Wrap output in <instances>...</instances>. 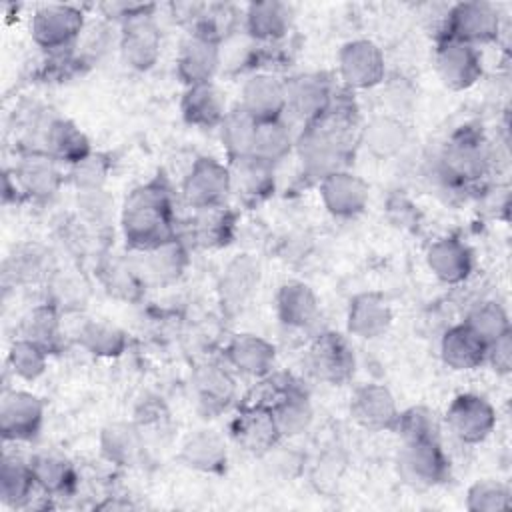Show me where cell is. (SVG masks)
<instances>
[{
    "instance_id": "obj_45",
    "label": "cell",
    "mask_w": 512,
    "mask_h": 512,
    "mask_svg": "<svg viewBox=\"0 0 512 512\" xmlns=\"http://www.w3.org/2000/svg\"><path fill=\"white\" fill-rule=\"evenodd\" d=\"M486 344L498 340L500 336H504L506 332H510V320H508V312L504 310L502 304L494 302V300H486L476 304L466 320H464Z\"/></svg>"
},
{
    "instance_id": "obj_22",
    "label": "cell",
    "mask_w": 512,
    "mask_h": 512,
    "mask_svg": "<svg viewBox=\"0 0 512 512\" xmlns=\"http://www.w3.org/2000/svg\"><path fill=\"white\" fill-rule=\"evenodd\" d=\"M266 406L272 410L278 432L282 438H294L306 432L312 424L314 410L308 394L296 384H282L274 388L270 402Z\"/></svg>"
},
{
    "instance_id": "obj_20",
    "label": "cell",
    "mask_w": 512,
    "mask_h": 512,
    "mask_svg": "<svg viewBox=\"0 0 512 512\" xmlns=\"http://www.w3.org/2000/svg\"><path fill=\"white\" fill-rule=\"evenodd\" d=\"M392 308L380 292L356 294L346 312L348 332L362 340H376L392 326Z\"/></svg>"
},
{
    "instance_id": "obj_30",
    "label": "cell",
    "mask_w": 512,
    "mask_h": 512,
    "mask_svg": "<svg viewBox=\"0 0 512 512\" xmlns=\"http://www.w3.org/2000/svg\"><path fill=\"white\" fill-rule=\"evenodd\" d=\"M320 304L314 290L300 282L288 280L276 292V314L288 328H308L318 318Z\"/></svg>"
},
{
    "instance_id": "obj_26",
    "label": "cell",
    "mask_w": 512,
    "mask_h": 512,
    "mask_svg": "<svg viewBox=\"0 0 512 512\" xmlns=\"http://www.w3.org/2000/svg\"><path fill=\"white\" fill-rule=\"evenodd\" d=\"M488 344L466 324L448 328L440 340L442 362L458 372L474 370L486 362Z\"/></svg>"
},
{
    "instance_id": "obj_42",
    "label": "cell",
    "mask_w": 512,
    "mask_h": 512,
    "mask_svg": "<svg viewBox=\"0 0 512 512\" xmlns=\"http://www.w3.org/2000/svg\"><path fill=\"white\" fill-rule=\"evenodd\" d=\"M218 130H220V140H222V146L226 148L228 160L248 156L252 152L256 120L248 112H244L240 106L226 112Z\"/></svg>"
},
{
    "instance_id": "obj_43",
    "label": "cell",
    "mask_w": 512,
    "mask_h": 512,
    "mask_svg": "<svg viewBox=\"0 0 512 512\" xmlns=\"http://www.w3.org/2000/svg\"><path fill=\"white\" fill-rule=\"evenodd\" d=\"M402 442L440 440V422L436 412L426 406H410L398 414L394 430Z\"/></svg>"
},
{
    "instance_id": "obj_35",
    "label": "cell",
    "mask_w": 512,
    "mask_h": 512,
    "mask_svg": "<svg viewBox=\"0 0 512 512\" xmlns=\"http://www.w3.org/2000/svg\"><path fill=\"white\" fill-rule=\"evenodd\" d=\"M40 490L30 466V460L4 454L0 468V500L10 508L30 506L34 492Z\"/></svg>"
},
{
    "instance_id": "obj_28",
    "label": "cell",
    "mask_w": 512,
    "mask_h": 512,
    "mask_svg": "<svg viewBox=\"0 0 512 512\" xmlns=\"http://www.w3.org/2000/svg\"><path fill=\"white\" fill-rule=\"evenodd\" d=\"M180 460L196 472L220 474L228 464L226 442L216 430H196L182 442Z\"/></svg>"
},
{
    "instance_id": "obj_14",
    "label": "cell",
    "mask_w": 512,
    "mask_h": 512,
    "mask_svg": "<svg viewBox=\"0 0 512 512\" xmlns=\"http://www.w3.org/2000/svg\"><path fill=\"white\" fill-rule=\"evenodd\" d=\"M318 188L324 208L336 218H354L362 214L370 198L366 180L346 168L324 176L318 182Z\"/></svg>"
},
{
    "instance_id": "obj_1",
    "label": "cell",
    "mask_w": 512,
    "mask_h": 512,
    "mask_svg": "<svg viewBox=\"0 0 512 512\" xmlns=\"http://www.w3.org/2000/svg\"><path fill=\"white\" fill-rule=\"evenodd\" d=\"M120 224L128 246L136 252L176 238L172 190L162 176L136 186L124 200Z\"/></svg>"
},
{
    "instance_id": "obj_33",
    "label": "cell",
    "mask_w": 512,
    "mask_h": 512,
    "mask_svg": "<svg viewBox=\"0 0 512 512\" xmlns=\"http://www.w3.org/2000/svg\"><path fill=\"white\" fill-rule=\"evenodd\" d=\"M292 26V8L286 2L262 0L246 8V30L250 38L260 42H276L288 34Z\"/></svg>"
},
{
    "instance_id": "obj_36",
    "label": "cell",
    "mask_w": 512,
    "mask_h": 512,
    "mask_svg": "<svg viewBox=\"0 0 512 512\" xmlns=\"http://www.w3.org/2000/svg\"><path fill=\"white\" fill-rule=\"evenodd\" d=\"M30 466L40 492L46 496H66L76 486L72 462L58 452H40L30 458Z\"/></svg>"
},
{
    "instance_id": "obj_50",
    "label": "cell",
    "mask_w": 512,
    "mask_h": 512,
    "mask_svg": "<svg viewBox=\"0 0 512 512\" xmlns=\"http://www.w3.org/2000/svg\"><path fill=\"white\" fill-rule=\"evenodd\" d=\"M486 362L500 376H508L512 372V330L488 344Z\"/></svg>"
},
{
    "instance_id": "obj_3",
    "label": "cell",
    "mask_w": 512,
    "mask_h": 512,
    "mask_svg": "<svg viewBox=\"0 0 512 512\" xmlns=\"http://www.w3.org/2000/svg\"><path fill=\"white\" fill-rule=\"evenodd\" d=\"M84 26L80 8L72 4H44L32 16L30 34L40 48L60 54L80 40Z\"/></svg>"
},
{
    "instance_id": "obj_7",
    "label": "cell",
    "mask_w": 512,
    "mask_h": 512,
    "mask_svg": "<svg viewBox=\"0 0 512 512\" xmlns=\"http://www.w3.org/2000/svg\"><path fill=\"white\" fill-rule=\"evenodd\" d=\"M230 192L228 164H222L212 156L196 158L182 182V196L194 210L220 206Z\"/></svg>"
},
{
    "instance_id": "obj_29",
    "label": "cell",
    "mask_w": 512,
    "mask_h": 512,
    "mask_svg": "<svg viewBox=\"0 0 512 512\" xmlns=\"http://www.w3.org/2000/svg\"><path fill=\"white\" fill-rule=\"evenodd\" d=\"M146 438L134 422H110L100 430V452L116 466H134L142 460Z\"/></svg>"
},
{
    "instance_id": "obj_5",
    "label": "cell",
    "mask_w": 512,
    "mask_h": 512,
    "mask_svg": "<svg viewBox=\"0 0 512 512\" xmlns=\"http://www.w3.org/2000/svg\"><path fill=\"white\" fill-rule=\"evenodd\" d=\"M308 370L322 382L332 386L346 384L356 370V356L346 340L338 332L318 334L306 354Z\"/></svg>"
},
{
    "instance_id": "obj_34",
    "label": "cell",
    "mask_w": 512,
    "mask_h": 512,
    "mask_svg": "<svg viewBox=\"0 0 512 512\" xmlns=\"http://www.w3.org/2000/svg\"><path fill=\"white\" fill-rule=\"evenodd\" d=\"M44 144V152L50 154L58 164L74 166L76 162L92 154L90 140L86 138V134L66 118H56L48 124Z\"/></svg>"
},
{
    "instance_id": "obj_10",
    "label": "cell",
    "mask_w": 512,
    "mask_h": 512,
    "mask_svg": "<svg viewBox=\"0 0 512 512\" xmlns=\"http://www.w3.org/2000/svg\"><path fill=\"white\" fill-rule=\"evenodd\" d=\"M434 66L442 84L450 90H468L482 76V56L476 46L442 38L434 50Z\"/></svg>"
},
{
    "instance_id": "obj_17",
    "label": "cell",
    "mask_w": 512,
    "mask_h": 512,
    "mask_svg": "<svg viewBox=\"0 0 512 512\" xmlns=\"http://www.w3.org/2000/svg\"><path fill=\"white\" fill-rule=\"evenodd\" d=\"M160 44V30L148 12L122 24L120 56L128 68L138 72L150 70L160 58Z\"/></svg>"
},
{
    "instance_id": "obj_27",
    "label": "cell",
    "mask_w": 512,
    "mask_h": 512,
    "mask_svg": "<svg viewBox=\"0 0 512 512\" xmlns=\"http://www.w3.org/2000/svg\"><path fill=\"white\" fill-rule=\"evenodd\" d=\"M182 118L190 126L218 128L226 116V98L214 82L190 86L180 100Z\"/></svg>"
},
{
    "instance_id": "obj_16",
    "label": "cell",
    "mask_w": 512,
    "mask_h": 512,
    "mask_svg": "<svg viewBox=\"0 0 512 512\" xmlns=\"http://www.w3.org/2000/svg\"><path fill=\"white\" fill-rule=\"evenodd\" d=\"M232 438L242 450L254 456H264L282 440L272 410L262 402L246 404L240 410L232 420Z\"/></svg>"
},
{
    "instance_id": "obj_37",
    "label": "cell",
    "mask_w": 512,
    "mask_h": 512,
    "mask_svg": "<svg viewBox=\"0 0 512 512\" xmlns=\"http://www.w3.org/2000/svg\"><path fill=\"white\" fill-rule=\"evenodd\" d=\"M236 226V216L224 204L196 210L190 220V236L194 244L204 248L226 246L232 240Z\"/></svg>"
},
{
    "instance_id": "obj_8",
    "label": "cell",
    "mask_w": 512,
    "mask_h": 512,
    "mask_svg": "<svg viewBox=\"0 0 512 512\" xmlns=\"http://www.w3.org/2000/svg\"><path fill=\"white\" fill-rule=\"evenodd\" d=\"M44 402L26 390H4L0 400V432L6 442L34 440L44 424Z\"/></svg>"
},
{
    "instance_id": "obj_4",
    "label": "cell",
    "mask_w": 512,
    "mask_h": 512,
    "mask_svg": "<svg viewBox=\"0 0 512 512\" xmlns=\"http://www.w3.org/2000/svg\"><path fill=\"white\" fill-rule=\"evenodd\" d=\"M396 468L400 478L416 488H432L450 478V460L440 440L402 442Z\"/></svg>"
},
{
    "instance_id": "obj_18",
    "label": "cell",
    "mask_w": 512,
    "mask_h": 512,
    "mask_svg": "<svg viewBox=\"0 0 512 512\" xmlns=\"http://www.w3.org/2000/svg\"><path fill=\"white\" fill-rule=\"evenodd\" d=\"M240 108L256 122L284 118L286 112V82L274 74H254L242 86Z\"/></svg>"
},
{
    "instance_id": "obj_19",
    "label": "cell",
    "mask_w": 512,
    "mask_h": 512,
    "mask_svg": "<svg viewBox=\"0 0 512 512\" xmlns=\"http://www.w3.org/2000/svg\"><path fill=\"white\" fill-rule=\"evenodd\" d=\"M230 188L248 204H258L272 196L276 178L274 164L256 158L254 154L228 160Z\"/></svg>"
},
{
    "instance_id": "obj_9",
    "label": "cell",
    "mask_w": 512,
    "mask_h": 512,
    "mask_svg": "<svg viewBox=\"0 0 512 512\" xmlns=\"http://www.w3.org/2000/svg\"><path fill=\"white\" fill-rule=\"evenodd\" d=\"M450 432L464 444L484 442L496 426L494 406L480 394L464 392L454 396L446 410Z\"/></svg>"
},
{
    "instance_id": "obj_21",
    "label": "cell",
    "mask_w": 512,
    "mask_h": 512,
    "mask_svg": "<svg viewBox=\"0 0 512 512\" xmlns=\"http://www.w3.org/2000/svg\"><path fill=\"white\" fill-rule=\"evenodd\" d=\"M228 366L250 378H268L276 364V348L262 336L236 334L224 348Z\"/></svg>"
},
{
    "instance_id": "obj_32",
    "label": "cell",
    "mask_w": 512,
    "mask_h": 512,
    "mask_svg": "<svg viewBox=\"0 0 512 512\" xmlns=\"http://www.w3.org/2000/svg\"><path fill=\"white\" fill-rule=\"evenodd\" d=\"M258 284H260V264L248 254L236 256L226 266L218 284L222 304L232 310L242 308L250 300V296L256 292Z\"/></svg>"
},
{
    "instance_id": "obj_25",
    "label": "cell",
    "mask_w": 512,
    "mask_h": 512,
    "mask_svg": "<svg viewBox=\"0 0 512 512\" xmlns=\"http://www.w3.org/2000/svg\"><path fill=\"white\" fill-rule=\"evenodd\" d=\"M14 180L22 196L36 200L52 198L62 184L58 162L46 152H30L22 156L14 166Z\"/></svg>"
},
{
    "instance_id": "obj_13",
    "label": "cell",
    "mask_w": 512,
    "mask_h": 512,
    "mask_svg": "<svg viewBox=\"0 0 512 512\" xmlns=\"http://www.w3.org/2000/svg\"><path fill=\"white\" fill-rule=\"evenodd\" d=\"M334 96L326 74H300L286 82V112H292L306 126L328 112Z\"/></svg>"
},
{
    "instance_id": "obj_46",
    "label": "cell",
    "mask_w": 512,
    "mask_h": 512,
    "mask_svg": "<svg viewBox=\"0 0 512 512\" xmlns=\"http://www.w3.org/2000/svg\"><path fill=\"white\" fill-rule=\"evenodd\" d=\"M512 504V492L498 480H476L466 492V508L470 512H500Z\"/></svg>"
},
{
    "instance_id": "obj_24",
    "label": "cell",
    "mask_w": 512,
    "mask_h": 512,
    "mask_svg": "<svg viewBox=\"0 0 512 512\" xmlns=\"http://www.w3.org/2000/svg\"><path fill=\"white\" fill-rule=\"evenodd\" d=\"M236 384L228 370L218 364H202L192 374V396L204 416L220 414L234 400Z\"/></svg>"
},
{
    "instance_id": "obj_47",
    "label": "cell",
    "mask_w": 512,
    "mask_h": 512,
    "mask_svg": "<svg viewBox=\"0 0 512 512\" xmlns=\"http://www.w3.org/2000/svg\"><path fill=\"white\" fill-rule=\"evenodd\" d=\"M6 264H8V274H12L16 282H36L48 272L50 258L46 250H42L40 246L26 244V246H20L8 258Z\"/></svg>"
},
{
    "instance_id": "obj_38",
    "label": "cell",
    "mask_w": 512,
    "mask_h": 512,
    "mask_svg": "<svg viewBox=\"0 0 512 512\" xmlns=\"http://www.w3.org/2000/svg\"><path fill=\"white\" fill-rule=\"evenodd\" d=\"M140 254L144 256L142 264H140V270L156 282L176 280L184 272L186 262H188L186 248H184V244L178 236L160 244V246H156V248L144 250Z\"/></svg>"
},
{
    "instance_id": "obj_12",
    "label": "cell",
    "mask_w": 512,
    "mask_h": 512,
    "mask_svg": "<svg viewBox=\"0 0 512 512\" xmlns=\"http://www.w3.org/2000/svg\"><path fill=\"white\" fill-rule=\"evenodd\" d=\"M222 64L220 42L204 34L190 32V36L180 44L176 56V76L190 88L198 84L212 82Z\"/></svg>"
},
{
    "instance_id": "obj_11",
    "label": "cell",
    "mask_w": 512,
    "mask_h": 512,
    "mask_svg": "<svg viewBox=\"0 0 512 512\" xmlns=\"http://www.w3.org/2000/svg\"><path fill=\"white\" fill-rule=\"evenodd\" d=\"M338 72L352 90H368L382 84L386 74L384 54L372 40H350L338 52Z\"/></svg>"
},
{
    "instance_id": "obj_23",
    "label": "cell",
    "mask_w": 512,
    "mask_h": 512,
    "mask_svg": "<svg viewBox=\"0 0 512 512\" xmlns=\"http://www.w3.org/2000/svg\"><path fill=\"white\" fill-rule=\"evenodd\" d=\"M428 270L444 284H460L474 270V256L468 244L456 236L434 240L426 250Z\"/></svg>"
},
{
    "instance_id": "obj_39",
    "label": "cell",
    "mask_w": 512,
    "mask_h": 512,
    "mask_svg": "<svg viewBox=\"0 0 512 512\" xmlns=\"http://www.w3.org/2000/svg\"><path fill=\"white\" fill-rule=\"evenodd\" d=\"M22 336L40 344L48 354L58 352L62 344L60 310L54 302L34 306L22 320Z\"/></svg>"
},
{
    "instance_id": "obj_41",
    "label": "cell",
    "mask_w": 512,
    "mask_h": 512,
    "mask_svg": "<svg viewBox=\"0 0 512 512\" xmlns=\"http://www.w3.org/2000/svg\"><path fill=\"white\" fill-rule=\"evenodd\" d=\"M78 344L96 358H116L126 350V334L112 322L86 320L78 330Z\"/></svg>"
},
{
    "instance_id": "obj_31",
    "label": "cell",
    "mask_w": 512,
    "mask_h": 512,
    "mask_svg": "<svg viewBox=\"0 0 512 512\" xmlns=\"http://www.w3.org/2000/svg\"><path fill=\"white\" fill-rule=\"evenodd\" d=\"M360 140L374 158L386 160L404 150V146L410 140V132H408V126L398 116L380 114V116H374L362 128Z\"/></svg>"
},
{
    "instance_id": "obj_6",
    "label": "cell",
    "mask_w": 512,
    "mask_h": 512,
    "mask_svg": "<svg viewBox=\"0 0 512 512\" xmlns=\"http://www.w3.org/2000/svg\"><path fill=\"white\" fill-rule=\"evenodd\" d=\"M500 34V14L490 2H460L448 10L442 38L466 42L470 46L490 44Z\"/></svg>"
},
{
    "instance_id": "obj_15",
    "label": "cell",
    "mask_w": 512,
    "mask_h": 512,
    "mask_svg": "<svg viewBox=\"0 0 512 512\" xmlns=\"http://www.w3.org/2000/svg\"><path fill=\"white\" fill-rule=\"evenodd\" d=\"M398 404L394 394L384 384H362L354 390L350 400L352 420L370 432L394 430L398 420Z\"/></svg>"
},
{
    "instance_id": "obj_49",
    "label": "cell",
    "mask_w": 512,
    "mask_h": 512,
    "mask_svg": "<svg viewBox=\"0 0 512 512\" xmlns=\"http://www.w3.org/2000/svg\"><path fill=\"white\" fill-rule=\"evenodd\" d=\"M108 170H110V160L104 154L92 152L84 160L70 166V178L80 192L102 190V184L108 178Z\"/></svg>"
},
{
    "instance_id": "obj_48",
    "label": "cell",
    "mask_w": 512,
    "mask_h": 512,
    "mask_svg": "<svg viewBox=\"0 0 512 512\" xmlns=\"http://www.w3.org/2000/svg\"><path fill=\"white\" fill-rule=\"evenodd\" d=\"M102 278L110 294H116L120 298H136L142 288V278L138 270L122 260H112L104 264Z\"/></svg>"
},
{
    "instance_id": "obj_40",
    "label": "cell",
    "mask_w": 512,
    "mask_h": 512,
    "mask_svg": "<svg viewBox=\"0 0 512 512\" xmlns=\"http://www.w3.org/2000/svg\"><path fill=\"white\" fill-rule=\"evenodd\" d=\"M294 144H296V140L292 138L290 126L284 122V118L264 120V122H256V132H254V142H252L250 154H254L256 158L266 160L270 164H276L292 152Z\"/></svg>"
},
{
    "instance_id": "obj_2",
    "label": "cell",
    "mask_w": 512,
    "mask_h": 512,
    "mask_svg": "<svg viewBox=\"0 0 512 512\" xmlns=\"http://www.w3.org/2000/svg\"><path fill=\"white\" fill-rule=\"evenodd\" d=\"M492 164V152L482 134L466 128L450 138L440 156V174L448 184L482 178Z\"/></svg>"
},
{
    "instance_id": "obj_44",
    "label": "cell",
    "mask_w": 512,
    "mask_h": 512,
    "mask_svg": "<svg viewBox=\"0 0 512 512\" xmlns=\"http://www.w3.org/2000/svg\"><path fill=\"white\" fill-rule=\"evenodd\" d=\"M48 364V352L24 336L16 338L8 350V366L22 380H36L44 374Z\"/></svg>"
}]
</instances>
